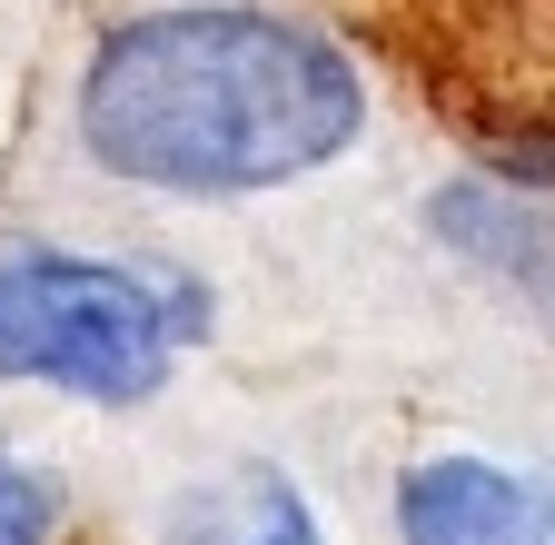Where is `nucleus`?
Masks as SVG:
<instances>
[{"mask_svg":"<svg viewBox=\"0 0 555 545\" xmlns=\"http://www.w3.org/2000/svg\"><path fill=\"white\" fill-rule=\"evenodd\" d=\"M367 119V80L327 30L268 11H150L80 70V140L119 189L258 198L327 169Z\"/></svg>","mask_w":555,"mask_h":545,"instance_id":"f257e3e1","label":"nucleus"},{"mask_svg":"<svg viewBox=\"0 0 555 545\" xmlns=\"http://www.w3.org/2000/svg\"><path fill=\"white\" fill-rule=\"evenodd\" d=\"M0 377L129 406L169 377V298L100 258H0Z\"/></svg>","mask_w":555,"mask_h":545,"instance_id":"f03ea898","label":"nucleus"},{"mask_svg":"<svg viewBox=\"0 0 555 545\" xmlns=\"http://www.w3.org/2000/svg\"><path fill=\"white\" fill-rule=\"evenodd\" d=\"M535 486L476 456H437L397 486V535L406 545H535Z\"/></svg>","mask_w":555,"mask_h":545,"instance_id":"7ed1b4c3","label":"nucleus"},{"mask_svg":"<svg viewBox=\"0 0 555 545\" xmlns=\"http://www.w3.org/2000/svg\"><path fill=\"white\" fill-rule=\"evenodd\" d=\"M169 545H318V516L278 466H219L169 506Z\"/></svg>","mask_w":555,"mask_h":545,"instance_id":"20e7f679","label":"nucleus"},{"mask_svg":"<svg viewBox=\"0 0 555 545\" xmlns=\"http://www.w3.org/2000/svg\"><path fill=\"white\" fill-rule=\"evenodd\" d=\"M0 545H50V506L30 486V466L0 456Z\"/></svg>","mask_w":555,"mask_h":545,"instance_id":"39448f33","label":"nucleus"},{"mask_svg":"<svg viewBox=\"0 0 555 545\" xmlns=\"http://www.w3.org/2000/svg\"><path fill=\"white\" fill-rule=\"evenodd\" d=\"M535 545H555V496H545V506H535Z\"/></svg>","mask_w":555,"mask_h":545,"instance_id":"423d86ee","label":"nucleus"}]
</instances>
